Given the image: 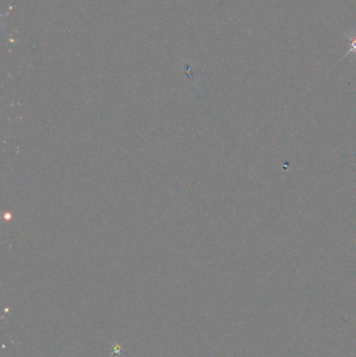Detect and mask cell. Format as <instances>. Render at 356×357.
<instances>
[{
  "label": "cell",
  "mask_w": 356,
  "mask_h": 357,
  "mask_svg": "<svg viewBox=\"0 0 356 357\" xmlns=\"http://www.w3.org/2000/svg\"><path fill=\"white\" fill-rule=\"evenodd\" d=\"M344 36L350 41V47L345 54L344 58L349 55H356V29H352L345 32Z\"/></svg>",
  "instance_id": "obj_1"
}]
</instances>
